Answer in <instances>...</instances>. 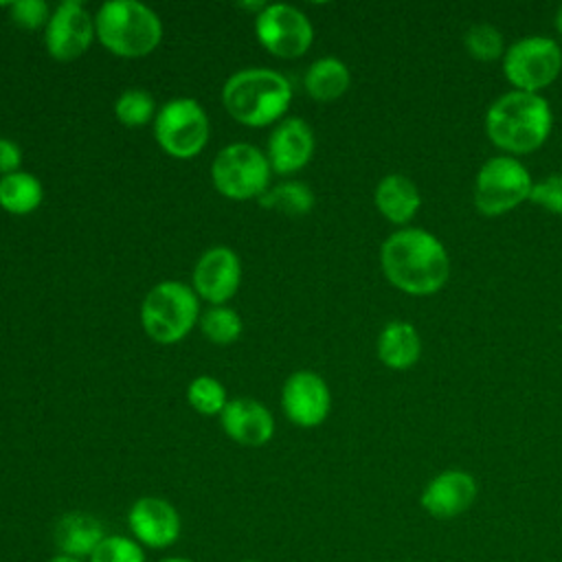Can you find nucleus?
<instances>
[{
  "label": "nucleus",
  "instance_id": "1",
  "mask_svg": "<svg viewBox=\"0 0 562 562\" xmlns=\"http://www.w3.org/2000/svg\"><path fill=\"white\" fill-rule=\"evenodd\" d=\"M380 266L391 285L406 294L439 292L450 277V257L443 244L424 228H402L380 248Z\"/></svg>",
  "mask_w": 562,
  "mask_h": 562
},
{
  "label": "nucleus",
  "instance_id": "2",
  "mask_svg": "<svg viewBox=\"0 0 562 562\" xmlns=\"http://www.w3.org/2000/svg\"><path fill=\"white\" fill-rule=\"evenodd\" d=\"M551 125V108L538 92L509 90L498 97L485 114L487 138L509 154H529L544 145Z\"/></svg>",
  "mask_w": 562,
  "mask_h": 562
},
{
  "label": "nucleus",
  "instance_id": "3",
  "mask_svg": "<svg viewBox=\"0 0 562 562\" xmlns=\"http://www.w3.org/2000/svg\"><path fill=\"white\" fill-rule=\"evenodd\" d=\"M290 81L270 68H246L228 77L222 88L226 112L248 127H263L281 119L290 105Z\"/></svg>",
  "mask_w": 562,
  "mask_h": 562
},
{
  "label": "nucleus",
  "instance_id": "4",
  "mask_svg": "<svg viewBox=\"0 0 562 562\" xmlns=\"http://www.w3.org/2000/svg\"><path fill=\"white\" fill-rule=\"evenodd\" d=\"M94 31L99 42L119 57H145L160 37V18L136 0H110L101 4L94 18Z\"/></svg>",
  "mask_w": 562,
  "mask_h": 562
},
{
  "label": "nucleus",
  "instance_id": "5",
  "mask_svg": "<svg viewBox=\"0 0 562 562\" xmlns=\"http://www.w3.org/2000/svg\"><path fill=\"white\" fill-rule=\"evenodd\" d=\"M200 314L198 294L180 281H162L149 290L140 307L143 329L162 345L182 340Z\"/></svg>",
  "mask_w": 562,
  "mask_h": 562
},
{
  "label": "nucleus",
  "instance_id": "6",
  "mask_svg": "<svg viewBox=\"0 0 562 562\" xmlns=\"http://www.w3.org/2000/svg\"><path fill=\"white\" fill-rule=\"evenodd\" d=\"M270 162L248 143L226 145L211 165L215 189L231 200L261 198L270 182Z\"/></svg>",
  "mask_w": 562,
  "mask_h": 562
},
{
  "label": "nucleus",
  "instance_id": "7",
  "mask_svg": "<svg viewBox=\"0 0 562 562\" xmlns=\"http://www.w3.org/2000/svg\"><path fill=\"white\" fill-rule=\"evenodd\" d=\"M531 187V176L520 160L494 156L479 169L474 182V206L490 217L503 215L529 200Z\"/></svg>",
  "mask_w": 562,
  "mask_h": 562
},
{
  "label": "nucleus",
  "instance_id": "8",
  "mask_svg": "<svg viewBox=\"0 0 562 562\" xmlns=\"http://www.w3.org/2000/svg\"><path fill=\"white\" fill-rule=\"evenodd\" d=\"M562 70V50L555 40L531 35L514 42L503 55L505 79L522 92H538Z\"/></svg>",
  "mask_w": 562,
  "mask_h": 562
},
{
  "label": "nucleus",
  "instance_id": "9",
  "mask_svg": "<svg viewBox=\"0 0 562 562\" xmlns=\"http://www.w3.org/2000/svg\"><path fill=\"white\" fill-rule=\"evenodd\" d=\"M158 145L173 158H193L209 140V119L195 99H171L156 114Z\"/></svg>",
  "mask_w": 562,
  "mask_h": 562
},
{
  "label": "nucleus",
  "instance_id": "10",
  "mask_svg": "<svg viewBox=\"0 0 562 562\" xmlns=\"http://www.w3.org/2000/svg\"><path fill=\"white\" fill-rule=\"evenodd\" d=\"M255 33L261 46L277 57H301L314 40L310 20L290 4H266L255 18Z\"/></svg>",
  "mask_w": 562,
  "mask_h": 562
},
{
  "label": "nucleus",
  "instance_id": "11",
  "mask_svg": "<svg viewBox=\"0 0 562 562\" xmlns=\"http://www.w3.org/2000/svg\"><path fill=\"white\" fill-rule=\"evenodd\" d=\"M94 35V20L86 7L77 0H66L50 15L44 31V44L55 59L70 61L88 50Z\"/></svg>",
  "mask_w": 562,
  "mask_h": 562
},
{
  "label": "nucleus",
  "instance_id": "12",
  "mask_svg": "<svg viewBox=\"0 0 562 562\" xmlns=\"http://www.w3.org/2000/svg\"><path fill=\"white\" fill-rule=\"evenodd\" d=\"M281 404L290 422L303 428H314L329 415L331 395L321 375L312 371H296L283 384Z\"/></svg>",
  "mask_w": 562,
  "mask_h": 562
},
{
  "label": "nucleus",
  "instance_id": "13",
  "mask_svg": "<svg viewBox=\"0 0 562 562\" xmlns=\"http://www.w3.org/2000/svg\"><path fill=\"white\" fill-rule=\"evenodd\" d=\"M239 279H241L239 257L226 246L209 248L198 259L193 270L195 294L215 305L226 303L237 292Z\"/></svg>",
  "mask_w": 562,
  "mask_h": 562
},
{
  "label": "nucleus",
  "instance_id": "14",
  "mask_svg": "<svg viewBox=\"0 0 562 562\" xmlns=\"http://www.w3.org/2000/svg\"><path fill=\"white\" fill-rule=\"evenodd\" d=\"M127 525L134 538L151 549L171 547L180 538L182 529L176 507L169 501L156 496L138 498L127 514Z\"/></svg>",
  "mask_w": 562,
  "mask_h": 562
},
{
  "label": "nucleus",
  "instance_id": "15",
  "mask_svg": "<svg viewBox=\"0 0 562 562\" xmlns=\"http://www.w3.org/2000/svg\"><path fill=\"white\" fill-rule=\"evenodd\" d=\"M476 481L463 470H443L422 492V507L439 520H450L472 507Z\"/></svg>",
  "mask_w": 562,
  "mask_h": 562
},
{
  "label": "nucleus",
  "instance_id": "16",
  "mask_svg": "<svg viewBox=\"0 0 562 562\" xmlns=\"http://www.w3.org/2000/svg\"><path fill=\"white\" fill-rule=\"evenodd\" d=\"M314 154V134L303 119L281 121L268 138V162L277 173L299 171Z\"/></svg>",
  "mask_w": 562,
  "mask_h": 562
},
{
  "label": "nucleus",
  "instance_id": "17",
  "mask_svg": "<svg viewBox=\"0 0 562 562\" xmlns=\"http://www.w3.org/2000/svg\"><path fill=\"white\" fill-rule=\"evenodd\" d=\"M222 415V428L241 446H263L272 432L274 422L270 411L250 397H237L226 402Z\"/></svg>",
  "mask_w": 562,
  "mask_h": 562
},
{
  "label": "nucleus",
  "instance_id": "18",
  "mask_svg": "<svg viewBox=\"0 0 562 562\" xmlns=\"http://www.w3.org/2000/svg\"><path fill=\"white\" fill-rule=\"evenodd\" d=\"M105 538L103 525L83 512H70L61 516L55 525L53 540L55 547L59 549V555L68 558H90V553L97 549V544Z\"/></svg>",
  "mask_w": 562,
  "mask_h": 562
},
{
  "label": "nucleus",
  "instance_id": "19",
  "mask_svg": "<svg viewBox=\"0 0 562 562\" xmlns=\"http://www.w3.org/2000/svg\"><path fill=\"white\" fill-rule=\"evenodd\" d=\"M375 206L393 224H406L415 217L422 206V195L417 184L402 176L389 173L375 187Z\"/></svg>",
  "mask_w": 562,
  "mask_h": 562
},
{
  "label": "nucleus",
  "instance_id": "20",
  "mask_svg": "<svg viewBox=\"0 0 562 562\" xmlns=\"http://www.w3.org/2000/svg\"><path fill=\"white\" fill-rule=\"evenodd\" d=\"M422 356V338L406 321L389 323L378 336V358L395 371L411 369Z\"/></svg>",
  "mask_w": 562,
  "mask_h": 562
},
{
  "label": "nucleus",
  "instance_id": "21",
  "mask_svg": "<svg viewBox=\"0 0 562 562\" xmlns=\"http://www.w3.org/2000/svg\"><path fill=\"white\" fill-rule=\"evenodd\" d=\"M349 68L336 57L316 59L305 72V90L316 101H334L349 88Z\"/></svg>",
  "mask_w": 562,
  "mask_h": 562
},
{
  "label": "nucleus",
  "instance_id": "22",
  "mask_svg": "<svg viewBox=\"0 0 562 562\" xmlns=\"http://www.w3.org/2000/svg\"><path fill=\"white\" fill-rule=\"evenodd\" d=\"M44 200L42 182L26 171H15L0 178V206L13 215L35 211Z\"/></svg>",
  "mask_w": 562,
  "mask_h": 562
},
{
  "label": "nucleus",
  "instance_id": "23",
  "mask_svg": "<svg viewBox=\"0 0 562 562\" xmlns=\"http://www.w3.org/2000/svg\"><path fill=\"white\" fill-rule=\"evenodd\" d=\"M259 202L268 209H277L288 215H305L314 206V195H312L310 187H305L301 182H285V184H279L272 191L263 193L259 198Z\"/></svg>",
  "mask_w": 562,
  "mask_h": 562
},
{
  "label": "nucleus",
  "instance_id": "24",
  "mask_svg": "<svg viewBox=\"0 0 562 562\" xmlns=\"http://www.w3.org/2000/svg\"><path fill=\"white\" fill-rule=\"evenodd\" d=\"M465 50L470 57L481 61H494L505 55V42L496 26L492 24H474L463 35Z\"/></svg>",
  "mask_w": 562,
  "mask_h": 562
},
{
  "label": "nucleus",
  "instance_id": "25",
  "mask_svg": "<svg viewBox=\"0 0 562 562\" xmlns=\"http://www.w3.org/2000/svg\"><path fill=\"white\" fill-rule=\"evenodd\" d=\"M202 331L217 345H228L241 334V318L235 310L217 305L202 314Z\"/></svg>",
  "mask_w": 562,
  "mask_h": 562
},
{
  "label": "nucleus",
  "instance_id": "26",
  "mask_svg": "<svg viewBox=\"0 0 562 562\" xmlns=\"http://www.w3.org/2000/svg\"><path fill=\"white\" fill-rule=\"evenodd\" d=\"M114 114L127 127H143L154 116V99L140 88H130L116 99Z\"/></svg>",
  "mask_w": 562,
  "mask_h": 562
},
{
  "label": "nucleus",
  "instance_id": "27",
  "mask_svg": "<svg viewBox=\"0 0 562 562\" xmlns=\"http://www.w3.org/2000/svg\"><path fill=\"white\" fill-rule=\"evenodd\" d=\"M187 400L189 404L202 413V415H217L226 406V391L224 386L209 375L195 378L189 389H187Z\"/></svg>",
  "mask_w": 562,
  "mask_h": 562
},
{
  "label": "nucleus",
  "instance_id": "28",
  "mask_svg": "<svg viewBox=\"0 0 562 562\" xmlns=\"http://www.w3.org/2000/svg\"><path fill=\"white\" fill-rule=\"evenodd\" d=\"M90 562H145V553L132 538L105 536L90 553Z\"/></svg>",
  "mask_w": 562,
  "mask_h": 562
},
{
  "label": "nucleus",
  "instance_id": "29",
  "mask_svg": "<svg viewBox=\"0 0 562 562\" xmlns=\"http://www.w3.org/2000/svg\"><path fill=\"white\" fill-rule=\"evenodd\" d=\"M529 200L549 213L562 215V173H551L544 180L533 182Z\"/></svg>",
  "mask_w": 562,
  "mask_h": 562
},
{
  "label": "nucleus",
  "instance_id": "30",
  "mask_svg": "<svg viewBox=\"0 0 562 562\" xmlns=\"http://www.w3.org/2000/svg\"><path fill=\"white\" fill-rule=\"evenodd\" d=\"M11 20L22 26V29H40L42 24H48L50 15H48V7L42 0H20L13 2L11 7Z\"/></svg>",
  "mask_w": 562,
  "mask_h": 562
},
{
  "label": "nucleus",
  "instance_id": "31",
  "mask_svg": "<svg viewBox=\"0 0 562 562\" xmlns=\"http://www.w3.org/2000/svg\"><path fill=\"white\" fill-rule=\"evenodd\" d=\"M20 162H22L20 147L9 138H0V173L2 176L15 173Z\"/></svg>",
  "mask_w": 562,
  "mask_h": 562
},
{
  "label": "nucleus",
  "instance_id": "32",
  "mask_svg": "<svg viewBox=\"0 0 562 562\" xmlns=\"http://www.w3.org/2000/svg\"><path fill=\"white\" fill-rule=\"evenodd\" d=\"M46 562H81V560L68 558V555H55V558H50V560H46Z\"/></svg>",
  "mask_w": 562,
  "mask_h": 562
},
{
  "label": "nucleus",
  "instance_id": "33",
  "mask_svg": "<svg viewBox=\"0 0 562 562\" xmlns=\"http://www.w3.org/2000/svg\"><path fill=\"white\" fill-rule=\"evenodd\" d=\"M555 29H558V33L562 35V7H560L558 13H555Z\"/></svg>",
  "mask_w": 562,
  "mask_h": 562
},
{
  "label": "nucleus",
  "instance_id": "34",
  "mask_svg": "<svg viewBox=\"0 0 562 562\" xmlns=\"http://www.w3.org/2000/svg\"><path fill=\"white\" fill-rule=\"evenodd\" d=\"M160 562H193V560H187V558H165Z\"/></svg>",
  "mask_w": 562,
  "mask_h": 562
},
{
  "label": "nucleus",
  "instance_id": "35",
  "mask_svg": "<svg viewBox=\"0 0 562 562\" xmlns=\"http://www.w3.org/2000/svg\"><path fill=\"white\" fill-rule=\"evenodd\" d=\"M241 562H257V560H241Z\"/></svg>",
  "mask_w": 562,
  "mask_h": 562
}]
</instances>
